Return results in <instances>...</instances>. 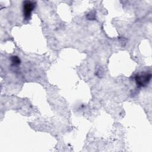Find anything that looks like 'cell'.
<instances>
[{
  "label": "cell",
  "instance_id": "obj_2",
  "mask_svg": "<svg viewBox=\"0 0 152 152\" xmlns=\"http://www.w3.org/2000/svg\"><path fill=\"white\" fill-rule=\"evenodd\" d=\"M36 5L35 2L26 1L23 2V15L24 19L28 20L30 18L31 12Z\"/></svg>",
  "mask_w": 152,
  "mask_h": 152
},
{
  "label": "cell",
  "instance_id": "obj_3",
  "mask_svg": "<svg viewBox=\"0 0 152 152\" xmlns=\"http://www.w3.org/2000/svg\"><path fill=\"white\" fill-rule=\"evenodd\" d=\"M11 61L13 64L14 65H18L20 63V60L17 56H12L11 58Z\"/></svg>",
  "mask_w": 152,
  "mask_h": 152
},
{
  "label": "cell",
  "instance_id": "obj_1",
  "mask_svg": "<svg viewBox=\"0 0 152 152\" xmlns=\"http://www.w3.org/2000/svg\"><path fill=\"white\" fill-rule=\"evenodd\" d=\"M151 78V74L148 72H141L135 76V81L138 86L140 87L146 86L150 82Z\"/></svg>",
  "mask_w": 152,
  "mask_h": 152
}]
</instances>
